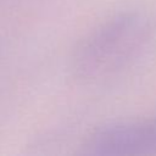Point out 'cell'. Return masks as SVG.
I'll return each instance as SVG.
<instances>
[{"mask_svg":"<svg viewBox=\"0 0 156 156\" xmlns=\"http://www.w3.org/2000/svg\"><path fill=\"white\" fill-rule=\"evenodd\" d=\"M149 24L136 12L117 15L91 32L79 45L73 58L74 73L94 80L123 67L143 46Z\"/></svg>","mask_w":156,"mask_h":156,"instance_id":"obj_1","label":"cell"},{"mask_svg":"<svg viewBox=\"0 0 156 156\" xmlns=\"http://www.w3.org/2000/svg\"><path fill=\"white\" fill-rule=\"evenodd\" d=\"M83 152L94 156L156 154V117L99 127L85 139Z\"/></svg>","mask_w":156,"mask_h":156,"instance_id":"obj_2","label":"cell"}]
</instances>
